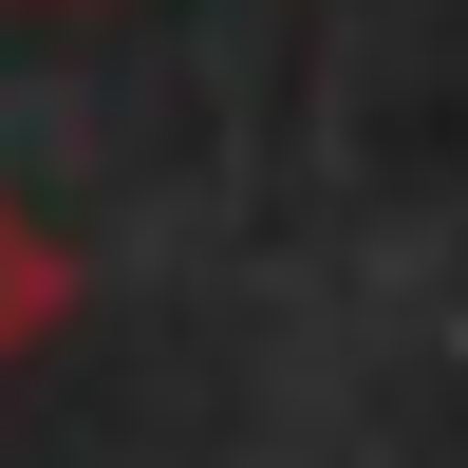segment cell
<instances>
[{
    "mask_svg": "<svg viewBox=\"0 0 468 468\" xmlns=\"http://www.w3.org/2000/svg\"><path fill=\"white\" fill-rule=\"evenodd\" d=\"M57 300H75V244L0 187V356H37V337H57Z\"/></svg>",
    "mask_w": 468,
    "mask_h": 468,
    "instance_id": "cell-1",
    "label": "cell"
}]
</instances>
